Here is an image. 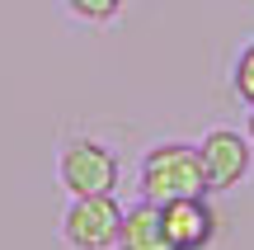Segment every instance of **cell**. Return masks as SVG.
I'll use <instances>...</instances> for the list:
<instances>
[{
	"label": "cell",
	"mask_w": 254,
	"mask_h": 250,
	"mask_svg": "<svg viewBox=\"0 0 254 250\" xmlns=\"http://www.w3.org/2000/svg\"><path fill=\"white\" fill-rule=\"evenodd\" d=\"M118 227H123V208L113 203V194H90L75 198L66 213V241L75 250H109L118 241Z\"/></svg>",
	"instance_id": "cell-3"
},
{
	"label": "cell",
	"mask_w": 254,
	"mask_h": 250,
	"mask_svg": "<svg viewBox=\"0 0 254 250\" xmlns=\"http://www.w3.org/2000/svg\"><path fill=\"white\" fill-rule=\"evenodd\" d=\"M198 156H202V170H207V189H231L250 170V142L236 137L231 128H217L202 137Z\"/></svg>",
	"instance_id": "cell-4"
},
{
	"label": "cell",
	"mask_w": 254,
	"mask_h": 250,
	"mask_svg": "<svg viewBox=\"0 0 254 250\" xmlns=\"http://www.w3.org/2000/svg\"><path fill=\"white\" fill-rule=\"evenodd\" d=\"M118 246L123 250H174L170 236H165V222H160V203H146L141 198L132 213H123Z\"/></svg>",
	"instance_id": "cell-6"
},
{
	"label": "cell",
	"mask_w": 254,
	"mask_h": 250,
	"mask_svg": "<svg viewBox=\"0 0 254 250\" xmlns=\"http://www.w3.org/2000/svg\"><path fill=\"white\" fill-rule=\"evenodd\" d=\"M236 94L254 109V43L240 52V62H236Z\"/></svg>",
	"instance_id": "cell-7"
},
{
	"label": "cell",
	"mask_w": 254,
	"mask_h": 250,
	"mask_svg": "<svg viewBox=\"0 0 254 250\" xmlns=\"http://www.w3.org/2000/svg\"><path fill=\"white\" fill-rule=\"evenodd\" d=\"M207 194V170L202 156L184 142H165L141 161V198L146 203H179V198H202Z\"/></svg>",
	"instance_id": "cell-1"
},
{
	"label": "cell",
	"mask_w": 254,
	"mask_h": 250,
	"mask_svg": "<svg viewBox=\"0 0 254 250\" xmlns=\"http://www.w3.org/2000/svg\"><path fill=\"white\" fill-rule=\"evenodd\" d=\"M250 142H254V113H250Z\"/></svg>",
	"instance_id": "cell-9"
},
{
	"label": "cell",
	"mask_w": 254,
	"mask_h": 250,
	"mask_svg": "<svg viewBox=\"0 0 254 250\" xmlns=\"http://www.w3.org/2000/svg\"><path fill=\"white\" fill-rule=\"evenodd\" d=\"M66 5H71L80 19H109V14H118L123 0H66Z\"/></svg>",
	"instance_id": "cell-8"
},
{
	"label": "cell",
	"mask_w": 254,
	"mask_h": 250,
	"mask_svg": "<svg viewBox=\"0 0 254 250\" xmlns=\"http://www.w3.org/2000/svg\"><path fill=\"white\" fill-rule=\"evenodd\" d=\"M160 222H165V236H170L174 250H202L217 232V217L202 198H179V203H165L160 208Z\"/></svg>",
	"instance_id": "cell-5"
},
{
	"label": "cell",
	"mask_w": 254,
	"mask_h": 250,
	"mask_svg": "<svg viewBox=\"0 0 254 250\" xmlns=\"http://www.w3.org/2000/svg\"><path fill=\"white\" fill-rule=\"evenodd\" d=\"M62 184L71 189L75 198H90V194H113L118 184V161H113L109 147L99 142H71L62 151Z\"/></svg>",
	"instance_id": "cell-2"
}]
</instances>
